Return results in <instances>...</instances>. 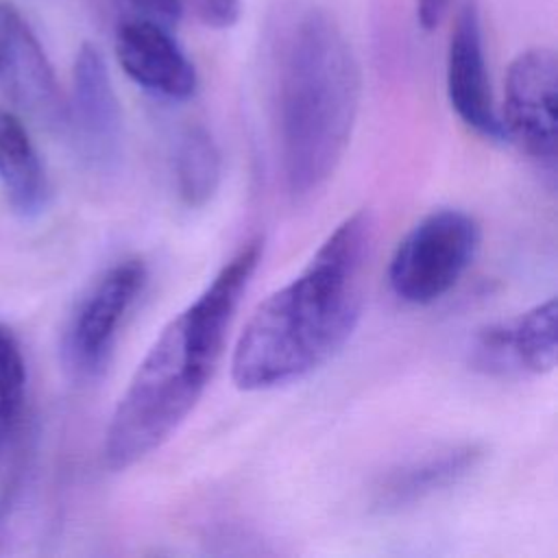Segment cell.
<instances>
[{"instance_id": "5bb4252c", "label": "cell", "mask_w": 558, "mask_h": 558, "mask_svg": "<svg viewBox=\"0 0 558 558\" xmlns=\"http://www.w3.org/2000/svg\"><path fill=\"white\" fill-rule=\"evenodd\" d=\"M172 172L183 205L203 207L214 198L222 179V153L205 126L192 124L179 133Z\"/></svg>"}, {"instance_id": "8992f818", "label": "cell", "mask_w": 558, "mask_h": 558, "mask_svg": "<svg viewBox=\"0 0 558 558\" xmlns=\"http://www.w3.org/2000/svg\"><path fill=\"white\" fill-rule=\"evenodd\" d=\"M556 102L558 59L551 48L534 46L519 52L506 74L501 124L541 170L556 177Z\"/></svg>"}, {"instance_id": "e0dca14e", "label": "cell", "mask_w": 558, "mask_h": 558, "mask_svg": "<svg viewBox=\"0 0 558 558\" xmlns=\"http://www.w3.org/2000/svg\"><path fill=\"white\" fill-rule=\"evenodd\" d=\"M126 2L137 11L140 17H148L168 28L177 26L183 15L181 0H126Z\"/></svg>"}, {"instance_id": "9c48e42d", "label": "cell", "mask_w": 558, "mask_h": 558, "mask_svg": "<svg viewBox=\"0 0 558 558\" xmlns=\"http://www.w3.org/2000/svg\"><path fill=\"white\" fill-rule=\"evenodd\" d=\"M558 305L549 296L534 307L477 329L471 342V366L493 377L545 375L556 366Z\"/></svg>"}, {"instance_id": "8fae6325", "label": "cell", "mask_w": 558, "mask_h": 558, "mask_svg": "<svg viewBox=\"0 0 558 558\" xmlns=\"http://www.w3.org/2000/svg\"><path fill=\"white\" fill-rule=\"evenodd\" d=\"M116 57L124 74L146 92L187 100L196 94V68L170 28L148 17H126L116 28Z\"/></svg>"}, {"instance_id": "2e32d148", "label": "cell", "mask_w": 558, "mask_h": 558, "mask_svg": "<svg viewBox=\"0 0 558 558\" xmlns=\"http://www.w3.org/2000/svg\"><path fill=\"white\" fill-rule=\"evenodd\" d=\"M187 2L201 24L214 31H225L238 24L242 13L240 0H181Z\"/></svg>"}, {"instance_id": "9a60e30c", "label": "cell", "mask_w": 558, "mask_h": 558, "mask_svg": "<svg viewBox=\"0 0 558 558\" xmlns=\"http://www.w3.org/2000/svg\"><path fill=\"white\" fill-rule=\"evenodd\" d=\"M26 395V364L20 340L0 323V458L22 416Z\"/></svg>"}, {"instance_id": "ac0fdd59", "label": "cell", "mask_w": 558, "mask_h": 558, "mask_svg": "<svg viewBox=\"0 0 558 558\" xmlns=\"http://www.w3.org/2000/svg\"><path fill=\"white\" fill-rule=\"evenodd\" d=\"M449 0H416V22L423 31H434L447 15Z\"/></svg>"}, {"instance_id": "277c9868", "label": "cell", "mask_w": 558, "mask_h": 558, "mask_svg": "<svg viewBox=\"0 0 558 558\" xmlns=\"http://www.w3.org/2000/svg\"><path fill=\"white\" fill-rule=\"evenodd\" d=\"M482 242L477 220L453 207L423 216L397 244L388 264L392 294L410 305H432L471 268Z\"/></svg>"}, {"instance_id": "3957f363", "label": "cell", "mask_w": 558, "mask_h": 558, "mask_svg": "<svg viewBox=\"0 0 558 558\" xmlns=\"http://www.w3.org/2000/svg\"><path fill=\"white\" fill-rule=\"evenodd\" d=\"M362 100V70L342 28L318 9L283 35L277 61V124L286 187L318 192L351 142Z\"/></svg>"}, {"instance_id": "5b68a950", "label": "cell", "mask_w": 558, "mask_h": 558, "mask_svg": "<svg viewBox=\"0 0 558 558\" xmlns=\"http://www.w3.org/2000/svg\"><path fill=\"white\" fill-rule=\"evenodd\" d=\"M146 283V262L142 257H124L89 286L63 333L68 368L81 377H94L105 368L120 327L144 294Z\"/></svg>"}, {"instance_id": "7a4b0ae2", "label": "cell", "mask_w": 558, "mask_h": 558, "mask_svg": "<svg viewBox=\"0 0 558 558\" xmlns=\"http://www.w3.org/2000/svg\"><path fill=\"white\" fill-rule=\"evenodd\" d=\"M262 238L240 246L159 331L129 379L105 432L102 458L124 471L161 447L205 395L229 325L262 259Z\"/></svg>"}, {"instance_id": "52a82bcc", "label": "cell", "mask_w": 558, "mask_h": 558, "mask_svg": "<svg viewBox=\"0 0 558 558\" xmlns=\"http://www.w3.org/2000/svg\"><path fill=\"white\" fill-rule=\"evenodd\" d=\"M68 124L78 153L98 172H111L122 157V109L102 52L85 41L74 59Z\"/></svg>"}, {"instance_id": "30bf717a", "label": "cell", "mask_w": 558, "mask_h": 558, "mask_svg": "<svg viewBox=\"0 0 558 558\" xmlns=\"http://www.w3.org/2000/svg\"><path fill=\"white\" fill-rule=\"evenodd\" d=\"M447 98L464 126L488 142H506L486 72L480 13L464 2L456 15L447 48Z\"/></svg>"}, {"instance_id": "6da1fadb", "label": "cell", "mask_w": 558, "mask_h": 558, "mask_svg": "<svg viewBox=\"0 0 558 558\" xmlns=\"http://www.w3.org/2000/svg\"><path fill=\"white\" fill-rule=\"evenodd\" d=\"M373 218L347 216L307 266L251 314L231 355L240 390H275L325 366L353 336L366 299Z\"/></svg>"}, {"instance_id": "ba28073f", "label": "cell", "mask_w": 558, "mask_h": 558, "mask_svg": "<svg viewBox=\"0 0 558 558\" xmlns=\"http://www.w3.org/2000/svg\"><path fill=\"white\" fill-rule=\"evenodd\" d=\"M0 87L48 129L68 126V105L54 70L22 13L0 0Z\"/></svg>"}, {"instance_id": "7c38bea8", "label": "cell", "mask_w": 558, "mask_h": 558, "mask_svg": "<svg viewBox=\"0 0 558 558\" xmlns=\"http://www.w3.org/2000/svg\"><path fill=\"white\" fill-rule=\"evenodd\" d=\"M484 456V445L460 442L412 458L379 477L373 486L371 508L381 514L414 508L460 484L480 466Z\"/></svg>"}, {"instance_id": "4fadbf2b", "label": "cell", "mask_w": 558, "mask_h": 558, "mask_svg": "<svg viewBox=\"0 0 558 558\" xmlns=\"http://www.w3.org/2000/svg\"><path fill=\"white\" fill-rule=\"evenodd\" d=\"M0 183L13 211L37 218L50 196L48 177L39 153L13 111L0 109Z\"/></svg>"}]
</instances>
